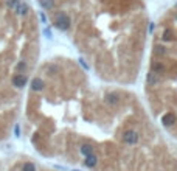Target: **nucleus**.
I'll return each instance as SVG.
<instances>
[{
  "instance_id": "obj_11",
  "label": "nucleus",
  "mask_w": 177,
  "mask_h": 171,
  "mask_svg": "<svg viewBox=\"0 0 177 171\" xmlns=\"http://www.w3.org/2000/svg\"><path fill=\"white\" fill-rule=\"evenodd\" d=\"M14 135H16L17 138L20 137V125H19V123H16V125H14Z\"/></svg>"
},
{
  "instance_id": "obj_10",
  "label": "nucleus",
  "mask_w": 177,
  "mask_h": 171,
  "mask_svg": "<svg viewBox=\"0 0 177 171\" xmlns=\"http://www.w3.org/2000/svg\"><path fill=\"white\" fill-rule=\"evenodd\" d=\"M20 171H38V168H36V165L33 162H25L20 167Z\"/></svg>"
},
{
  "instance_id": "obj_12",
  "label": "nucleus",
  "mask_w": 177,
  "mask_h": 171,
  "mask_svg": "<svg viewBox=\"0 0 177 171\" xmlns=\"http://www.w3.org/2000/svg\"><path fill=\"white\" fill-rule=\"evenodd\" d=\"M154 30H155V25H154V23H149V34H152Z\"/></svg>"
},
{
  "instance_id": "obj_9",
  "label": "nucleus",
  "mask_w": 177,
  "mask_h": 171,
  "mask_svg": "<svg viewBox=\"0 0 177 171\" xmlns=\"http://www.w3.org/2000/svg\"><path fill=\"white\" fill-rule=\"evenodd\" d=\"M166 53H168L166 47H163V45H155L154 47V54L155 56H166Z\"/></svg>"
},
{
  "instance_id": "obj_4",
  "label": "nucleus",
  "mask_w": 177,
  "mask_h": 171,
  "mask_svg": "<svg viewBox=\"0 0 177 171\" xmlns=\"http://www.w3.org/2000/svg\"><path fill=\"white\" fill-rule=\"evenodd\" d=\"M151 72H154V73H157V75H163L165 72H166V65L163 64V62H160V61H154L152 64H151Z\"/></svg>"
},
{
  "instance_id": "obj_7",
  "label": "nucleus",
  "mask_w": 177,
  "mask_h": 171,
  "mask_svg": "<svg viewBox=\"0 0 177 171\" xmlns=\"http://www.w3.org/2000/svg\"><path fill=\"white\" fill-rule=\"evenodd\" d=\"M146 81H148V84L149 86H157L160 81H162V76L157 75V73H154V72H149L148 76H146Z\"/></svg>"
},
{
  "instance_id": "obj_3",
  "label": "nucleus",
  "mask_w": 177,
  "mask_h": 171,
  "mask_svg": "<svg viewBox=\"0 0 177 171\" xmlns=\"http://www.w3.org/2000/svg\"><path fill=\"white\" fill-rule=\"evenodd\" d=\"M176 123H177V117L173 114V112H168V114H165V115L162 117V125L166 126V128L174 126Z\"/></svg>"
},
{
  "instance_id": "obj_2",
  "label": "nucleus",
  "mask_w": 177,
  "mask_h": 171,
  "mask_svg": "<svg viewBox=\"0 0 177 171\" xmlns=\"http://www.w3.org/2000/svg\"><path fill=\"white\" fill-rule=\"evenodd\" d=\"M104 103H106L107 106H110V107H117V106H120V103H121V96H120V93H117V92H107V93L104 95Z\"/></svg>"
},
{
  "instance_id": "obj_8",
  "label": "nucleus",
  "mask_w": 177,
  "mask_h": 171,
  "mask_svg": "<svg viewBox=\"0 0 177 171\" xmlns=\"http://www.w3.org/2000/svg\"><path fill=\"white\" fill-rule=\"evenodd\" d=\"M162 41H163V42H171V41H174V33H173L171 28L163 30V33H162Z\"/></svg>"
},
{
  "instance_id": "obj_13",
  "label": "nucleus",
  "mask_w": 177,
  "mask_h": 171,
  "mask_svg": "<svg viewBox=\"0 0 177 171\" xmlns=\"http://www.w3.org/2000/svg\"><path fill=\"white\" fill-rule=\"evenodd\" d=\"M72 171H81V170H72Z\"/></svg>"
},
{
  "instance_id": "obj_6",
  "label": "nucleus",
  "mask_w": 177,
  "mask_h": 171,
  "mask_svg": "<svg viewBox=\"0 0 177 171\" xmlns=\"http://www.w3.org/2000/svg\"><path fill=\"white\" fill-rule=\"evenodd\" d=\"M79 153H81L84 157H87L90 154H95V148H93V145H90V143H83V145L79 146Z\"/></svg>"
},
{
  "instance_id": "obj_1",
  "label": "nucleus",
  "mask_w": 177,
  "mask_h": 171,
  "mask_svg": "<svg viewBox=\"0 0 177 171\" xmlns=\"http://www.w3.org/2000/svg\"><path fill=\"white\" fill-rule=\"evenodd\" d=\"M121 140H123V143H126V145H137L138 140H140V135H138V132L134 131V129H126V131L123 132V135H121Z\"/></svg>"
},
{
  "instance_id": "obj_5",
  "label": "nucleus",
  "mask_w": 177,
  "mask_h": 171,
  "mask_svg": "<svg viewBox=\"0 0 177 171\" xmlns=\"http://www.w3.org/2000/svg\"><path fill=\"white\" fill-rule=\"evenodd\" d=\"M84 167L86 168H95L96 165H98V157L95 156V154H90L87 157H84Z\"/></svg>"
}]
</instances>
